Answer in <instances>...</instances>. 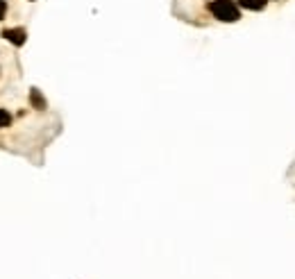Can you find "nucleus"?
<instances>
[{"label":"nucleus","mask_w":295,"mask_h":279,"mask_svg":"<svg viewBox=\"0 0 295 279\" xmlns=\"http://www.w3.org/2000/svg\"><path fill=\"white\" fill-rule=\"evenodd\" d=\"M9 123H12V116H9V112H7V109H0V130L7 127Z\"/></svg>","instance_id":"nucleus-5"},{"label":"nucleus","mask_w":295,"mask_h":279,"mask_svg":"<svg viewBox=\"0 0 295 279\" xmlns=\"http://www.w3.org/2000/svg\"><path fill=\"white\" fill-rule=\"evenodd\" d=\"M239 7L252 9V12H259V9L266 7V0H239Z\"/></svg>","instance_id":"nucleus-3"},{"label":"nucleus","mask_w":295,"mask_h":279,"mask_svg":"<svg viewBox=\"0 0 295 279\" xmlns=\"http://www.w3.org/2000/svg\"><path fill=\"white\" fill-rule=\"evenodd\" d=\"M3 36L9 41V44H14V46H23V44H25V39H28V34H25V30H23V28L5 30Z\"/></svg>","instance_id":"nucleus-2"},{"label":"nucleus","mask_w":295,"mask_h":279,"mask_svg":"<svg viewBox=\"0 0 295 279\" xmlns=\"http://www.w3.org/2000/svg\"><path fill=\"white\" fill-rule=\"evenodd\" d=\"M30 102H32L34 109H46V100L41 98L39 89H32V91H30Z\"/></svg>","instance_id":"nucleus-4"},{"label":"nucleus","mask_w":295,"mask_h":279,"mask_svg":"<svg viewBox=\"0 0 295 279\" xmlns=\"http://www.w3.org/2000/svg\"><path fill=\"white\" fill-rule=\"evenodd\" d=\"M209 12L218 20H223V23H234V20L241 18L239 5L231 3V0H214V3L209 5Z\"/></svg>","instance_id":"nucleus-1"},{"label":"nucleus","mask_w":295,"mask_h":279,"mask_svg":"<svg viewBox=\"0 0 295 279\" xmlns=\"http://www.w3.org/2000/svg\"><path fill=\"white\" fill-rule=\"evenodd\" d=\"M5 12H7V3H5V0H0V20H3Z\"/></svg>","instance_id":"nucleus-6"}]
</instances>
